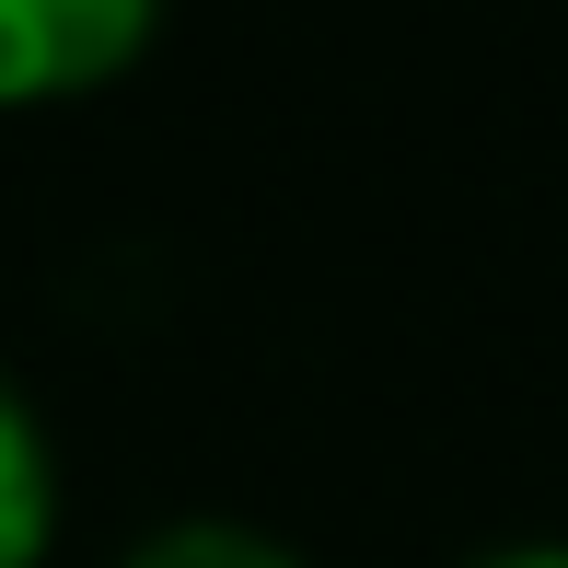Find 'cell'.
Segmentation results:
<instances>
[{"label":"cell","instance_id":"3","mask_svg":"<svg viewBox=\"0 0 568 568\" xmlns=\"http://www.w3.org/2000/svg\"><path fill=\"white\" fill-rule=\"evenodd\" d=\"M116 568H302V557L278 534H255V523H174L151 546H128Z\"/></svg>","mask_w":568,"mask_h":568},{"label":"cell","instance_id":"1","mask_svg":"<svg viewBox=\"0 0 568 568\" xmlns=\"http://www.w3.org/2000/svg\"><path fill=\"white\" fill-rule=\"evenodd\" d=\"M163 0H0V116L70 105L151 47Z\"/></svg>","mask_w":568,"mask_h":568},{"label":"cell","instance_id":"2","mask_svg":"<svg viewBox=\"0 0 568 568\" xmlns=\"http://www.w3.org/2000/svg\"><path fill=\"white\" fill-rule=\"evenodd\" d=\"M59 546V464H47L36 406L0 383V568H36Z\"/></svg>","mask_w":568,"mask_h":568},{"label":"cell","instance_id":"4","mask_svg":"<svg viewBox=\"0 0 568 568\" xmlns=\"http://www.w3.org/2000/svg\"><path fill=\"white\" fill-rule=\"evenodd\" d=\"M476 568H568V546H499V557H476Z\"/></svg>","mask_w":568,"mask_h":568}]
</instances>
